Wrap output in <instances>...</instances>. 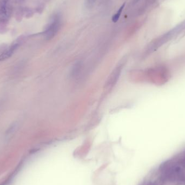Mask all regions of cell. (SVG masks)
<instances>
[{
  "mask_svg": "<svg viewBox=\"0 0 185 185\" xmlns=\"http://www.w3.org/2000/svg\"><path fill=\"white\" fill-rule=\"evenodd\" d=\"M61 24V16L58 14L54 15L44 32V34L47 39H50L54 37L60 28Z\"/></svg>",
  "mask_w": 185,
  "mask_h": 185,
  "instance_id": "6da1fadb",
  "label": "cell"
},
{
  "mask_svg": "<svg viewBox=\"0 0 185 185\" xmlns=\"http://www.w3.org/2000/svg\"><path fill=\"white\" fill-rule=\"evenodd\" d=\"M9 14V0L0 1V21L5 22L8 20Z\"/></svg>",
  "mask_w": 185,
  "mask_h": 185,
  "instance_id": "7a4b0ae2",
  "label": "cell"
},
{
  "mask_svg": "<svg viewBox=\"0 0 185 185\" xmlns=\"http://www.w3.org/2000/svg\"><path fill=\"white\" fill-rule=\"evenodd\" d=\"M18 46H19L18 44H15L13 45H12L8 50H6L0 55V61L6 60L8 58H10L12 55L14 54L15 51L18 49Z\"/></svg>",
  "mask_w": 185,
  "mask_h": 185,
  "instance_id": "3957f363",
  "label": "cell"
},
{
  "mask_svg": "<svg viewBox=\"0 0 185 185\" xmlns=\"http://www.w3.org/2000/svg\"><path fill=\"white\" fill-rule=\"evenodd\" d=\"M120 67L121 66L118 67L113 72V74L110 76V80H109V82L108 84V86L109 87L110 86L112 87L114 84H115L116 82L118 80V76H119L121 70V68H120Z\"/></svg>",
  "mask_w": 185,
  "mask_h": 185,
  "instance_id": "277c9868",
  "label": "cell"
},
{
  "mask_svg": "<svg viewBox=\"0 0 185 185\" xmlns=\"http://www.w3.org/2000/svg\"><path fill=\"white\" fill-rule=\"evenodd\" d=\"M125 4H126L125 3H123L122 5V6L120 7V8H119V10H118L117 11V12L113 16H112V20L113 22L115 23L118 21L119 20L120 17V16H121V15L122 12L123 10L124 9Z\"/></svg>",
  "mask_w": 185,
  "mask_h": 185,
  "instance_id": "5b68a950",
  "label": "cell"
},
{
  "mask_svg": "<svg viewBox=\"0 0 185 185\" xmlns=\"http://www.w3.org/2000/svg\"><path fill=\"white\" fill-rule=\"evenodd\" d=\"M17 128H18V124L16 123L12 124L7 131L6 136H9L10 135H12V134L16 131Z\"/></svg>",
  "mask_w": 185,
  "mask_h": 185,
  "instance_id": "8992f818",
  "label": "cell"
}]
</instances>
